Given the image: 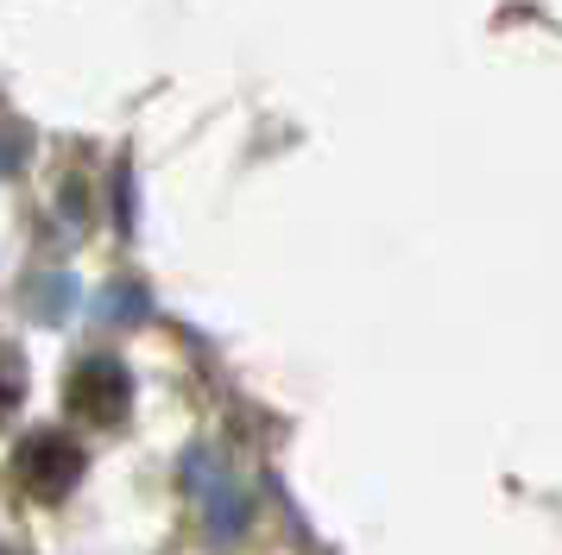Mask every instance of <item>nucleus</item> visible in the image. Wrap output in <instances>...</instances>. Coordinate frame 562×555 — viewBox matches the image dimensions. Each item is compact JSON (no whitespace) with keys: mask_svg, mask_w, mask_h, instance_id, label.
Listing matches in <instances>:
<instances>
[{"mask_svg":"<svg viewBox=\"0 0 562 555\" xmlns=\"http://www.w3.org/2000/svg\"><path fill=\"white\" fill-rule=\"evenodd\" d=\"M108 322H139L146 316V297H139V284H114V297L102 303Z\"/></svg>","mask_w":562,"mask_h":555,"instance_id":"423d86ee","label":"nucleus"},{"mask_svg":"<svg viewBox=\"0 0 562 555\" xmlns=\"http://www.w3.org/2000/svg\"><path fill=\"white\" fill-rule=\"evenodd\" d=\"M0 555H7V550H0Z\"/></svg>","mask_w":562,"mask_h":555,"instance_id":"0eeeda50","label":"nucleus"},{"mask_svg":"<svg viewBox=\"0 0 562 555\" xmlns=\"http://www.w3.org/2000/svg\"><path fill=\"white\" fill-rule=\"evenodd\" d=\"M64 404H70V417H77V423L114 429L121 417H127V404H133L127 366H121L114 353H89V360H77L70 378H64Z\"/></svg>","mask_w":562,"mask_h":555,"instance_id":"f03ea898","label":"nucleus"},{"mask_svg":"<svg viewBox=\"0 0 562 555\" xmlns=\"http://www.w3.org/2000/svg\"><path fill=\"white\" fill-rule=\"evenodd\" d=\"M82 467H89V461H82V449L64 435V429H32L26 442L13 449V474H20V486H26L38 505L70 499Z\"/></svg>","mask_w":562,"mask_h":555,"instance_id":"f257e3e1","label":"nucleus"},{"mask_svg":"<svg viewBox=\"0 0 562 555\" xmlns=\"http://www.w3.org/2000/svg\"><path fill=\"white\" fill-rule=\"evenodd\" d=\"M190 474H196V492H203L209 530H215V536H240L247 505H240V492H234V479L228 474H209V461H190Z\"/></svg>","mask_w":562,"mask_h":555,"instance_id":"7ed1b4c3","label":"nucleus"},{"mask_svg":"<svg viewBox=\"0 0 562 555\" xmlns=\"http://www.w3.org/2000/svg\"><path fill=\"white\" fill-rule=\"evenodd\" d=\"M70 291H77V284H70V278H38V284H32V316H38V322H57V316H64V303H70Z\"/></svg>","mask_w":562,"mask_h":555,"instance_id":"39448f33","label":"nucleus"},{"mask_svg":"<svg viewBox=\"0 0 562 555\" xmlns=\"http://www.w3.org/2000/svg\"><path fill=\"white\" fill-rule=\"evenodd\" d=\"M20 398H26V360L13 348H0V429H7V417L20 410Z\"/></svg>","mask_w":562,"mask_h":555,"instance_id":"20e7f679","label":"nucleus"}]
</instances>
